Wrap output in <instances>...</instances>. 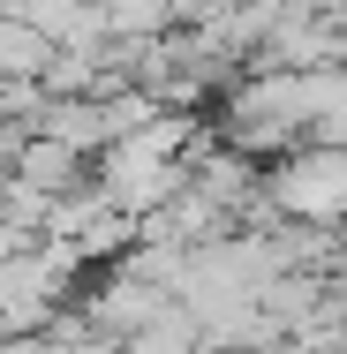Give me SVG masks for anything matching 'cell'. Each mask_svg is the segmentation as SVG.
I'll list each match as a JSON object with an SVG mask.
<instances>
[{
  "instance_id": "1",
  "label": "cell",
  "mask_w": 347,
  "mask_h": 354,
  "mask_svg": "<svg viewBox=\"0 0 347 354\" xmlns=\"http://www.w3.org/2000/svg\"><path fill=\"white\" fill-rule=\"evenodd\" d=\"M272 204L287 218H340L347 212V143H317L272 174Z\"/></svg>"
},
{
  "instance_id": "2",
  "label": "cell",
  "mask_w": 347,
  "mask_h": 354,
  "mask_svg": "<svg viewBox=\"0 0 347 354\" xmlns=\"http://www.w3.org/2000/svg\"><path fill=\"white\" fill-rule=\"evenodd\" d=\"M75 174H83V158H75L69 143L23 136V151H15V189H30V196H46V204H61V189H75Z\"/></svg>"
},
{
  "instance_id": "3",
  "label": "cell",
  "mask_w": 347,
  "mask_h": 354,
  "mask_svg": "<svg viewBox=\"0 0 347 354\" xmlns=\"http://www.w3.org/2000/svg\"><path fill=\"white\" fill-rule=\"evenodd\" d=\"M46 61H53V46L23 23V15H0V83H30V75H46Z\"/></svg>"
},
{
  "instance_id": "4",
  "label": "cell",
  "mask_w": 347,
  "mask_h": 354,
  "mask_svg": "<svg viewBox=\"0 0 347 354\" xmlns=\"http://www.w3.org/2000/svg\"><path fill=\"white\" fill-rule=\"evenodd\" d=\"M204 339L189 332V317L174 309V317H159V324H143V332H129L121 339V354H197Z\"/></svg>"
},
{
  "instance_id": "5",
  "label": "cell",
  "mask_w": 347,
  "mask_h": 354,
  "mask_svg": "<svg viewBox=\"0 0 347 354\" xmlns=\"http://www.w3.org/2000/svg\"><path fill=\"white\" fill-rule=\"evenodd\" d=\"M15 151H23V136H15V121H0V166H15Z\"/></svg>"
}]
</instances>
